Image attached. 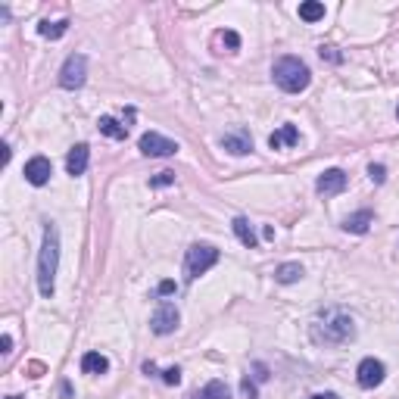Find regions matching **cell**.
Segmentation results:
<instances>
[{
  "label": "cell",
  "instance_id": "obj_26",
  "mask_svg": "<svg viewBox=\"0 0 399 399\" xmlns=\"http://www.w3.org/2000/svg\"><path fill=\"white\" fill-rule=\"evenodd\" d=\"M162 380H166L168 387H178V384H181V368H178V365L166 368V371H162Z\"/></svg>",
  "mask_w": 399,
  "mask_h": 399
},
{
  "label": "cell",
  "instance_id": "obj_4",
  "mask_svg": "<svg viewBox=\"0 0 399 399\" xmlns=\"http://www.w3.org/2000/svg\"><path fill=\"white\" fill-rule=\"evenodd\" d=\"M218 249L212 243H193L184 256V272H187V281H197L200 274H206L212 265L218 262Z\"/></svg>",
  "mask_w": 399,
  "mask_h": 399
},
{
  "label": "cell",
  "instance_id": "obj_11",
  "mask_svg": "<svg viewBox=\"0 0 399 399\" xmlns=\"http://www.w3.org/2000/svg\"><path fill=\"white\" fill-rule=\"evenodd\" d=\"M222 147L228 150L231 156H247L249 150H253V137H249V131H243V128L228 131V134L222 137Z\"/></svg>",
  "mask_w": 399,
  "mask_h": 399
},
{
  "label": "cell",
  "instance_id": "obj_21",
  "mask_svg": "<svg viewBox=\"0 0 399 399\" xmlns=\"http://www.w3.org/2000/svg\"><path fill=\"white\" fill-rule=\"evenodd\" d=\"M299 19H303V22H318V19H324V3H318V0L299 3Z\"/></svg>",
  "mask_w": 399,
  "mask_h": 399
},
{
  "label": "cell",
  "instance_id": "obj_2",
  "mask_svg": "<svg viewBox=\"0 0 399 399\" xmlns=\"http://www.w3.org/2000/svg\"><path fill=\"white\" fill-rule=\"evenodd\" d=\"M56 268H60V231L53 222L44 224V243L37 256V290L44 299L53 296L56 290Z\"/></svg>",
  "mask_w": 399,
  "mask_h": 399
},
{
  "label": "cell",
  "instance_id": "obj_33",
  "mask_svg": "<svg viewBox=\"0 0 399 399\" xmlns=\"http://www.w3.org/2000/svg\"><path fill=\"white\" fill-rule=\"evenodd\" d=\"M6 399H22V396H6Z\"/></svg>",
  "mask_w": 399,
  "mask_h": 399
},
{
  "label": "cell",
  "instance_id": "obj_12",
  "mask_svg": "<svg viewBox=\"0 0 399 399\" xmlns=\"http://www.w3.org/2000/svg\"><path fill=\"white\" fill-rule=\"evenodd\" d=\"M87 159H91V147H87V143H75V147L69 150V156H66V172L72 175V178L85 175L87 172Z\"/></svg>",
  "mask_w": 399,
  "mask_h": 399
},
{
  "label": "cell",
  "instance_id": "obj_34",
  "mask_svg": "<svg viewBox=\"0 0 399 399\" xmlns=\"http://www.w3.org/2000/svg\"><path fill=\"white\" fill-rule=\"evenodd\" d=\"M396 116H399V109H396Z\"/></svg>",
  "mask_w": 399,
  "mask_h": 399
},
{
  "label": "cell",
  "instance_id": "obj_17",
  "mask_svg": "<svg viewBox=\"0 0 399 399\" xmlns=\"http://www.w3.org/2000/svg\"><path fill=\"white\" fill-rule=\"evenodd\" d=\"M97 128H100V134L112 137V141H125V137H128V125L116 122V118H112V116H100Z\"/></svg>",
  "mask_w": 399,
  "mask_h": 399
},
{
  "label": "cell",
  "instance_id": "obj_14",
  "mask_svg": "<svg viewBox=\"0 0 399 399\" xmlns=\"http://www.w3.org/2000/svg\"><path fill=\"white\" fill-rule=\"evenodd\" d=\"M371 224H374L371 209H359V212H353V215L343 218V231H346V234H365Z\"/></svg>",
  "mask_w": 399,
  "mask_h": 399
},
{
  "label": "cell",
  "instance_id": "obj_1",
  "mask_svg": "<svg viewBox=\"0 0 399 399\" xmlns=\"http://www.w3.org/2000/svg\"><path fill=\"white\" fill-rule=\"evenodd\" d=\"M353 337H355L353 315L343 309H324V312H318L315 321H312V340L315 343L340 346V343H349Z\"/></svg>",
  "mask_w": 399,
  "mask_h": 399
},
{
  "label": "cell",
  "instance_id": "obj_7",
  "mask_svg": "<svg viewBox=\"0 0 399 399\" xmlns=\"http://www.w3.org/2000/svg\"><path fill=\"white\" fill-rule=\"evenodd\" d=\"M384 378H387V368H384V362H378V359H362L359 368H355V380H359L362 390H374V387H380Z\"/></svg>",
  "mask_w": 399,
  "mask_h": 399
},
{
  "label": "cell",
  "instance_id": "obj_32",
  "mask_svg": "<svg viewBox=\"0 0 399 399\" xmlns=\"http://www.w3.org/2000/svg\"><path fill=\"white\" fill-rule=\"evenodd\" d=\"M309 399H337V393H315V396H309Z\"/></svg>",
  "mask_w": 399,
  "mask_h": 399
},
{
  "label": "cell",
  "instance_id": "obj_23",
  "mask_svg": "<svg viewBox=\"0 0 399 399\" xmlns=\"http://www.w3.org/2000/svg\"><path fill=\"white\" fill-rule=\"evenodd\" d=\"M240 396L243 399H259V393H256V380L249 378V374H243V378H240Z\"/></svg>",
  "mask_w": 399,
  "mask_h": 399
},
{
  "label": "cell",
  "instance_id": "obj_6",
  "mask_svg": "<svg viewBox=\"0 0 399 399\" xmlns=\"http://www.w3.org/2000/svg\"><path fill=\"white\" fill-rule=\"evenodd\" d=\"M178 321H181L178 305H175V303H159V309H156L153 318H150V330L159 334V337H166V334H172V330L178 328Z\"/></svg>",
  "mask_w": 399,
  "mask_h": 399
},
{
  "label": "cell",
  "instance_id": "obj_25",
  "mask_svg": "<svg viewBox=\"0 0 399 399\" xmlns=\"http://www.w3.org/2000/svg\"><path fill=\"white\" fill-rule=\"evenodd\" d=\"M368 175H371L374 184H384L387 181V168L380 166V162H371V166H368Z\"/></svg>",
  "mask_w": 399,
  "mask_h": 399
},
{
  "label": "cell",
  "instance_id": "obj_28",
  "mask_svg": "<svg viewBox=\"0 0 399 399\" xmlns=\"http://www.w3.org/2000/svg\"><path fill=\"white\" fill-rule=\"evenodd\" d=\"M175 290H178V284H175V281H159V287H156V293H159V296H172Z\"/></svg>",
  "mask_w": 399,
  "mask_h": 399
},
{
  "label": "cell",
  "instance_id": "obj_20",
  "mask_svg": "<svg viewBox=\"0 0 399 399\" xmlns=\"http://www.w3.org/2000/svg\"><path fill=\"white\" fill-rule=\"evenodd\" d=\"M69 31V19H56V22H50V19H44L41 25H37V35L50 37V41H56V37H62Z\"/></svg>",
  "mask_w": 399,
  "mask_h": 399
},
{
  "label": "cell",
  "instance_id": "obj_24",
  "mask_svg": "<svg viewBox=\"0 0 399 399\" xmlns=\"http://www.w3.org/2000/svg\"><path fill=\"white\" fill-rule=\"evenodd\" d=\"M168 184H175V172H159L150 178V187H168Z\"/></svg>",
  "mask_w": 399,
  "mask_h": 399
},
{
  "label": "cell",
  "instance_id": "obj_15",
  "mask_svg": "<svg viewBox=\"0 0 399 399\" xmlns=\"http://www.w3.org/2000/svg\"><path fill=\"white\" fill-rule=\"evenodd\" d=\"M231 228H234V234H237V240L243 243L247 249H256L259 247V237H256V231H253V224L247 222L243 215H237L234 222H231Z\"/></svg>",
  "mask_w": 399,
  "mask_h": 399
},
{
  "label": "cell",
  "instance_id": "obj_19",
  "mask_svg": "<svg viewBox=\"0 0 399 399\" xmlns=\"http://www.w3.org/2000/svg\"><path fill=\"white\" fill-rule=\"evenodd\" d=\"M303 274L305 272H303V265H299V262H284V265L274 268V281H278V284H296Z\"/></svg>",
  "mask_w": 399,
  "mask_h": 399
},
{
  "label": "cell",
  "instance_id": "obj_16",
  "mask_svg": "<svg viewBox=\"0 0 399 399\" xmlns=\"http://www.w3.org/2000/svg\"><path fill=\"white\" fill-rule=\"evenodd\" d=\"M81 371L85 374H106L109 371V359L103 353H85L81 355Z\"/></svg>",
  "mask_w": 399,
  "mask_h": 399
},
{
  "label": "cell",
  "instance_id": "obj_13",
  "mask_svg": "<svg viewBox=\"0 0 399 399\" xmlns=\"http://www.w3.org/2000/svg\"><path fill=\"white\" fill-rule=\"evenodd\" d=\"M299 143V128L296 125H281L278 131H272V134H268V147L272 150H284V147H296Z\"/></svg>",
  "mask_w": 399,
  "mask_h": 399
},
{
  "label": "cell",
  "instance_id": "obj_8",
  "mask_svg": "<svg viewBox=\"0 0 399 399\" xmlns=\"http://www.w3.org/2000/svg\"><path fill=\"white\" fill-rule=\"evenodd\" d=\"M137 147H141L143 156H175L178 153V143L168 141V137H162L159 131H147V134H141Z\"/></svg>",
  "mask_w": 399,
  "mask_h": 399
},
{
  "label": "cell",
  "instance_id": "obj_10",
  "mask_svg": "<svg viewBox=\"0 0 399 399\" xmlns=\"http://www.w3.org/2000/svg\"><path fill=\"white\" fill-rule=\"evenodd\" d=\"M343 187H346V172H343V168H328V172L318 175V181H315V190L321 193V197H334Z\"/></svg>",
  "mask_w": 399,
  "mask_h": 399
},
{
  "label": "cell",
  "instance_id": "obj_29",
  "mask_svg": "<svg viewBox=\"0 0 399 399\" xmlns=\"http://www.w3.org/2000/svg\"><path fill=\"white\" fill-rule=\"evenodd\" d=\"M253 380H259V384H262V380H268V368L265 365H262V362H256V365H253Z\"/></svg>",
  "mask_w": 399,
  "mask_h": 399
},
{
  "label": "cell",
  "instance_id": "obj_18",
  "mask_svg": "<svg viewBox=\"0 0 399 399\" xmlns=\"http://www.w3.org/2000/svg\"><path fill=\"white\" fill-rule=\"evenodd\" d=\"M190 399H231V390L224 380H209L203 390L190 393Z\"/></svg>",
  "mask_w": 399,
  "mask_h": 399
},
{
  "label": "cell",
  "instance_id": "obj_22",
  "mask_svg": "<svg viewBox=\"0 0 399 399\" xmlns=\"http://www.w3.org/2000/svg\"><path fill=\"white\" fill-rule=\"evenodd\" d=\"M215 41L222 44V47H228L231 53H234V50H240V35H237V31H231V28L218 31V35H215Z\"/></svg>",
  "mask_w": 399,
  "mask_h": 399
},
{
  "label": "cell",
  "instance_id": "obj_3",
  "mask_svg": "<svg viewBox=\"0 0 399 399\" xmlns=\"http://www.w3.org/2000/svg\"><path fill=\"white\" fill-rule=\"evenodd\" d=\"M272 75H274V85H278L281 91H287V94L305 91V87H309V81H312L309 66H305L299 56H281V60L274 62Z\"/></svg>",
  "mask_w": 399,
  "mask_h": 399
},
{
  "label": "cell",
  "instance_id": "obj_9",
  "mask_svg": "<svg viewBox=\"0 0 399 399\" xmlns=\"http://www.w3.org/2000/svg\"><path fill=\"white\" fill-rule=\"evenodd\" d=\"M50 175H53V166H50L47 156H31L28 162H25V181L35 187H44L50 181Z\"/></svg>",
  "mask_w": 399,
  "mask_h": 399
},
{
  "label": "cell",
  "instance_id": "obj_27",
  "mask_svg": "<svg viewBox=\"0 0 399 399\" xmlns=\"http://www.w3.org/2000/svg\"><path fill=\"white\" fill-rule=\"evenodd\" d=\"M318 56H321V60H328V62H340L343 60V56L337 53V47H330V44H328V47L321 44V47H318Z\"/></svg>",
  "mask_w": 399,
  "mask_h": 399
},
{
  "label": "cell",
  "instance_id": "obj_5",
  "mask_svg": "<svg viewBox=\"0 0 399 399\" xmlns=\"http://www.w3.org/2000/svg\"><path fill=\"white\" fill-rule=\"evenodd\" d=\"M85 78H87L85 53H69L66 62H62V69H60V85L66 87V91H78V87L85 85Z\"/></svg>",
  "mask_w": 399,
  "mask_h": 399
},
{
  "label": "cell",
  "instance_id": "obj_30",
  "mask_svg": "<svg viewBox=\"0 0 399 399\" xmlns=\"http://www.w3.org/2000/svg\"><path fill=\"white\" fill-rule=\"evenodd\" d=\"M0 353H3V355H10V353H12V337H10V334L0 337Z\"/></svg>",
  "mask_w": 399,
  "mask_h": 399
},
{
  "label": "cell",
  "instance_id": "obj_31",
  "mask_svg": "<svg viewBox=\"0 0 399 399\" xmlns=\"http://www.w3.org/2000/svg\"><path fill=\"white\" fill-rule=\"evenodd\" d=\"M143 374H147V378H156V374H159V371H156V365H153V362H143Z\"/></svg>",
  "mask_w": 399,
  "mask_h": 399
}]
</instances>
